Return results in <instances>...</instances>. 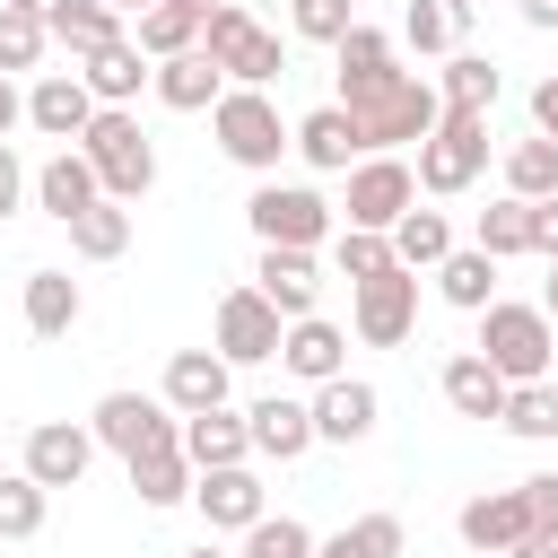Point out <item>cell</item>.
Here are the masks:
<instances>
[{
	"label": "cell",
	"mask_w": 558,
	"mask_h": 558,
	"mask_svg": "<svg viewBox=\"0 0 558 558\" xmlns=\"http://www.w3.org/2000/svg\"><path fill=\"white\" fill-rule=\"evenodd\" d=\"M78 157L96 166V192L105 201H140L157 183V148H148V131H140L131 105H96V122L78 131Z\"/></svg>",
	"instance_id": "1"
},
{
	"label": "cell",
	"mask_w": 558,
	"mask_h": 558,
	"mask_svg": "<svg viewBox=\"0 0 558 558\" xmlns=\"http://www.w3.org/2000/svg\"><path fill=\"white\" fill-rule=\"evenodd\" d=\"M340 113H349V131H357V157H392L401 140H427V131H436L445 96L401 70L392 87H375V96H357V105H340Z\"/></svg>",
	"instance_id": "2"
},
{
	"label": "cell",
	"mask_w": 558,
	"mask_h": 558,
	"mask_svg": "<svg viewBox=\"0 0 558 558\" xmlns=\"http://www.w3.org/2000/svg\"><path fill=\"white\" fill-rule=\"evenodd\" d=\"M480 357L506 375V384H541L549 375V357H558V331H549V314L541 305H488L480 314Z\"/></svg>",
	"instance_id": "3"
},
{
	"label": "cell",
	"mask_w": 558,
	"mask_h": 558,
	"mask_svg": "<svg viewBox=\"0 0 558 558\" xmlns=\"http://www.w3.org/2000/svg\"><path fill=\"white\" fill-rule=\"evenodd\" d=\"M209 131H218V148H227L244 174H270V166L288 157V122H279V105H270L262 87H227V96L209 105Z\"/></svg>",
	"instance_id": "4"
},
{
	"label": "cell",
	"mask_w": 558,
	"mask_h": 558,
	"mask_svg": "<svg viewBox=\"0 0 558 558\" xmlns=\"http://www.w3.org/2000/svg\"><path fill=\"white\" fill-rule=\"evenodd\" d=\"M201 52L227 70V87H270V78H279V61H288V52H279V35H270V26H253L235 0H218V9L201 17Z\"/></svg>",
	"instance_id": "5"
},
{
	"label": "cell",
	"mask_w": 558,
	"mask_h": 558,
	"mask_svg": "<svg viewBox=\"0 0 558 558\" xmlns=\"http://www.w3.org/2000/svg\"><path fill=\"white\" fill-rule=\"evenodd\" d=\"M480 166H488V113H436V131L418 140V192L453 201L480 183Z\"/></svg>",
	"instance_id": "6"
},
{
	"label": "cell",
	"mask_w": 558,
	"mask_h": 558,
	"mask_svg": "<svg viewBox=\"0 0 558 558\" xmlns=\"http://www.w3.org/2000/svg\"><path fill=\"white\" fill-rule=\"evenodd\" d=\"M244 218H253V235L279 244V253H314V244L331 235V201L305 192V183H262V192L244 201Z\"/></svg>",
	"instance_id": "7"
},
{
	"label": "cell",
	"mask_w": 558,
	"mask_h": 558,
	"mask_svg": "<svg viewBox=\"0 0 558 558\" xmlns=\"http://www.w3.org/2000/svg\"><path fill=\"white\" fill-rule=\"evenodd\" d=\"M87 436L113 445L122 462H140V453H157V445H183V427H174V410H166L157 392H105L96 418H87Z\"/></svg>",
	"instance_id": "8"
},
{
	"label": "cell",
	"mask_w": 558,
	"mask_h": 558,
	"mask_svg": "<svg viewBox=\"0 0 558 558\" xmlns=\"http://www.w3.org/2000/svg\"><path fill=\"white\" fill-rule=\"evenodd\" d=\"M349 323H357V340L366 349H401L410 340V323H418V270H384V279H357V305H349Z\"/></svg>",
	"instance_id": "9"
},
{
	"label": "cell",
	"mask_w": 558,
	"mask_h": 558,
	"mask_svg": "<svg viewBox=\"0 0 558 558\" xmlns=\"http://www.w3.org/2000/svg\"><path fill=\"white\" fill-rule=\"evenodd\" d=\"M410 201H418V174H410L401 157H357V174H349V227L392 235Z\"/></svg>",
	"instance_id": "10"
},
{
	"label": "cell",
	"mask_w": 558,
	"mask_h": 558,
	"mask_svg": "<svg viewBox=\"0 0 558 558\" xmlns=\"http://www.w3.org/2000/svg\"><path fill=\"white\" fill-rule=\"evenodd\" d=\"M279 314L262 305V288H227L218 296V357L227 366H262V357H279Z\"/></svg>",
	"instance_id": "11"
},
{
	"label": "cell",
	"mask_w": 558,
	"mask_h": 558,
	"mask_svg": "<svg viewBox=\"0 0 558 558\" xmlns=\"http://www.w3.org/2000/svg\"><path fill=\"white\" fill-rule=\"evenodd\" d=\"M87 462H96V436L78 427V418H44V427H26V480L35 488H78L87 480Z\"/></svg>",
	"instance_id": "12"
},
{
	"label": "cell",
	"mask_w": 558,
	"mask_h": 558,
	"mask_svg": "<svg viewBox=\"0 0 558 558\" xmlns=\"http://www.w3.org/2000/svg\"><path fill=\"white\" fill-rule=\"evenodd\" d=\"M314 445H366L375 436V384H357V375H331V384H314Z\"/></svg>",
	"instance_id": "13"
},
{
	"label": "cell",
	"mask_w": 558,
	"mask_h": 558,
	"mask_svg": "<svg viewBox=\"0 0 558 558\" xmlns=\"http://www.w3.org/2000/svg\"><path fill=\"white\" fill-rule=\"evenodd\" d=\"M26 122H35L44 140H61V148H70V140L96 122V96L78 87V70H44V78L26 87Z\"/></svg>",
	"instance_id": "14"
},
{
	"label": "cell",
	"mask_w": 558,
	"mask_h": 558,
	"mask_svg": "<svg viewBox=\"0 0 558 558\" xmlns=\"http://www.w3.org/2000/svg\"><path fill=\"white\" fill-rule=\"evenodd\" d=\"M253 288H262V305H270L279 323H305V314H314V296H323V270H314V253H279V244H262Z\"/></svg>",
	"instance_id": "15"
},
{
	"label": "cell",
	"mask_w": 558,
	"mask_h": 558,
	"mask_svg": "<svg viewBox=\"0 0 558 558\" xmlns=\"http://www.w3.org/2000/svg\"><path fill=\"white\" fill-rule=\"evenodd\" d=\"M192 506L209 514V532H253L270 506H262V480L235 462V471H192Z\"/></svg>",
	"instance_id": "16"
},
{
	"label": "cell",
	"mask_w": 558,
	"mask_h": 558,
	"mask_svg": "<svg viewBox=\"0 0 558 558\" xmlns=\"http://www.w3.org/2000/svg\"><path fill=\"white\" fill-rule=\"evenodd\" d=\"M331 61H340V105H357V96H375V87H392V78H401V61H392V35H384V26H349V35L331 44Z\"/></svg>",
	"instance_id": "17"
},
{
	"label": "cell",
	"mask_w": 558,
	"mask_h": 558,
	"mask_svg": "<svg viewBox=\"0 0 558 558\" xmlns=\"http://www.w3.org/2000/svg\"><path fill=\"white\" fill-rule=\"evenodd\" d=\"M279 366L305 375V384H331V375H349V331L323 323V314H305V323L279 331Z\"/></svg>",
	"instance_id": "18"
},
{
	"label": "cell",
	"mask_w": 558,
	"mask_h": 558,
	"mask_svg": "<svg viewBox=\"0 0 558 558\" xmlns=\"http://www.w3.org/2000/svg\"><path fill=\"white\" fill-rule=\"evenodd\" d=\"M166 410H183V418H201V410H227V357L218 349H174L166 357V392H157Z\"/></svg>",
	"instance_id": "19"
},
{
	"label": "cell",
	"mask_w": 558,
	"mask_h": 558,
	"mask_svg": "<svg viewBox=\"0 0 558 558\" xmlns=\"http://www.w3.org/2000/svg\"><path fill=\"white\" fill-rule=\"evenodd\" d=\"M453 532H462L480 558H506V549L532 532V514H523V488H488V497H471V506L453 514Z\"/></svg>",
	"instance_id": "20"
},
{
	"label": "cell",
	"mask_w": 558,
	"mask_h": 558,
	"mask_svg": "<svg viewBox=\"0 0 558 558\" xmlns=\"http://www.w3.org/2000/svg\"><path fill=\"white\" fill-rule=\"evenodd\" d=\"M148 87H157V105H174V113H209L218 96H227V70L192 44V52H174V61H157L148 70Z\"/></svg>",
	"instance_id": "21"
},
{
	"label": "cell",
	"mask_w": 558,
	"mask_h": 558,
	"mask_svg": "<svg viewBox=\"0 0 558 558\" xmlns=\"http://www.w3.org/2000/svg\"><path fill=\"white\" fill-rule=\"evenodd\" d=\"M244 436H253V453L296 462V453L314 445V410H305V401H288V392H262V401L244 410Z\"/></svg>",
	"instance_id": "22"
},
{
	"label": "cell",
	"mask_w": 558,
	"mask_h": 558,
	"mask_svg": "<svg viewBox=\"0 0 558 558\" xmlns=\"http://www.w3.org/2000/svg\"><path fill=\"white\" fill-rule=\"evenodd\" d=\"M78 87L96 96V105H131L140 87H148V52L122 35V44H96V52H78Z\"/></svg>",
	"instance_id": "23"
},
{
	"label": "cell",
	"mask_w": 558,
	"mask_h": 558,
	"mask_svg": "<svg viewBox=\"0 0 558 558\" xmlns=\"http://www.w3.org/2000/svg\"><path fill=\"white\" fill-rule=\"evenodd\" d=\"M35 201L70 227V218H78V209H96L105 192H96V166H87L78 148H52V157H44V174H35Z\"/></svg>",
	"instance_id": "24"
},
{
	"label": "cell",
	"mask_w": 558,
	"mask_h": 558,
	"mask_svg": "<svg viewBox=\"0 0 558 558\" xmlns=\"http://www.w3.org/2000/svg\"><path fill=\"white\" fill-rule=\"evenodd\" d=\"M244 453H253V436H244L235 410H201V418H183V462H192V471H235Z\"/></svg>",
	"instance_id": "25"
},
{
	"label": "cell",
	"mask_w": 558,
	"mask_h": 558,
	"mask_svg": "<svg viewBox=\"0 0 558 558\" xmlns=\"http://www.w3.org/2000/svg\"><path fill=\"white\" fill-rule=\"evenodd\" d=\"M506 392H514V384H506V375H497V366H488L480 349L445 357V401H453L462 418H497V410H506Z\"/></svg>",
	"instance_id": "26"
},
{
	"label": "cell",
	"mask_w": 558,
	"mask_h": 558,
	"mask_svg": "<svg viewBox=\"0 0 558 558\" xmlns=\"http://www.w3.org/2000/svg\"><path fill=\"white\" fill-rule=\"evenodd\" d=\"M436 288H445V305H462V314H488V305H497V262H488L480 244H471V253L453 244V253L436 262Z\"/></svg>",
	"instance_id": "27"
},
{
	"label": "cell",
	"mask_w": 558,
	"mask_h": 558,
	"mask_svg": "<svg viewBox=\"0 0 558 558\" xmlns=\"http://www.w3.org/2000/svg\"><path fill=\"white\" fill-rule=\"evenodd\" d=\"M70 323H78V279L70 270H26V331L61 340Z\"/></svg>",
	"instance_id": "28"
},
{
	"label": "cell",
	"mask_w": 558,
	"mask_h": 558,
	"mask_svg": "<svg viewBox=\"0 0 558 558\" xmlns=\"http://www.w3.org/2000/svg\"><path fill=\"white\" fill-rule=\"evenodd\" d=\"M131 44H140L148 61H174V52H192V44H201V9H183V0H148Z\"/></svg>",
	"instance_id": "29"
},
{
	"label": "cell",
	"mask_w": 558,
	"mask_h": 558,
	"mask_svg": "<svg viewBox=\"0 0 558 558\" xmlns=\"http://www.w3.org/2000/svg\"><path fill=\"white\" fill-rule=\"evenodd\" d=\"M44 35L70 44V52H96V44H122V9H105V0H61V9L44 17Z\"/></svg>",
	"instance_id": "30"
},
{
	"label": "cell",
	"mask_w": 558,
	"mask_h": 558,
	"mask_svg": "<svg viewBox=\"0 0 558 558\" xmlns=\"http://www.w3.org/2000/svg\"><path fill=\"white\" fill-rule=\"evenodd\" d=\"M497 61L488 52H445V113H488L497 105Z\"/></svg>",
	"instance_id": "31"
},
{
	"label": "cell",
	"mask_w": 558,
	"mask_h": 558,
	"mask_svg": "<svg viewBox=\"0 0 558 558\" xmlns=\"http://www.w3.org/2000/svg\"><path fill=\"white\" fill-rule=\"evenodd\" d=\"M288 148H296L305 166H349V157H357V131H349L340 105H323V113H305V122L288 131Z\"/></svg>",
	"instance_id": "32"
},
{
	"label": "cell",
	"mask_w": 558,
	"mask_h": 558,
	"mask_svg": "<svg viewBox=\"0 0 558 558\" xmlns=\"http://www.w3.org/2000/svg\"><path fill=\"white\" fill-rule=\"evenodd\" d=\"M445 253H453L445 209H401V227H392V262H401V270H436Z\"/></svg>",
	"instance_id": "33"
},
{
	"label": "cell",
	"mask_w": 558,
	"mask_h": 558,
	"mask_svg": "<svg viewBox=\"0 0 558 558\" xmlns=\"http://www.w3.org/2000/svg\"><path fill=\"white\" fill-rule=\"evenodd\" d=\"M462 26H471V0H410L401 9V35L418 52H462Z\"/></svg>",
	"instance_id": "34"
},
{
	"label": "cell",
	"mask_w": 558,
	"mask_h": 558,
	"mask_svg": "<svg viewBox=\"0 0 558 558\" xmlns=\"http://www.w3.org/2000/svg\"><path fill=\"white\" fill-rule=\"evenodd\" d=\"M497 418H506L523 445H558V375H541V384H514Z\"/></svg>",
	"instance_id": "35"
},
{
	"label": "cell",
	"mask_w": 558,
	"mask_h": 558,
	"mask_svg": "<svg viewBox=\"0 0 558 558\" xmlns=\"http://www.w3.org/2000/svg\"><path fill=\"white\" fill-rule=\"evenodd\" d=\"M131 488H140V506H183V497H192V462H183V445L140 453V462H131Z\"/></svg>",
	"instance_id": "36"
},
{
	"label": "cell",
	"mask_w": 558,
	"mask_h": 558,
	"mask_svg": "<svg viewBox=\"0 0 558 558\" xmlns=\"http://www.w3.org/2000/svg\"><path fill=\"white\" fill-rule=\"evenodd\" d=\"M506 192H514V201H549V192H558V140H541V131L514 140V148H506Z\"/></svg>",
	"instance_id": "37"
},
{
	"label": "cell",
	"mask_w": 558,
	"mask_h": 558,
	"mask_svg": "<svg viewBox=\"0 0 558 558\" xmlns=\"http://www.w3.org/2000/svg\"><path fill=\"white\" fill-rule=\"evenodd\" d=\"M480 253H488V262L532 253V201H514V192H506V201H488V209H480Z\"/></svg>",
	"instance_id": "38"
},
{
	"label": "cell",
	"mask_w": 558,
	"mask_h": 558,
	"mask_svg": "<svg viewBox=\"0 0 558 558\" xmlns=\"http://www.w3.org/2000/svg\"><path fill=\"white\" fill-rule=\"evenodd\" d=\"M70 244H78V262H113V253L131 244V209H122V201L78 209V218H70Z\"/></svg>",
	"instance_id": "39"
},
{
	"label": "cell",
	"mask_w": 558,
	"mask_h": 558,
	"mask_svg": "<svg viewBox=\"0 0 558 558\" xmlns=\"http://www.w3.org/2000/svg\"><path fill=\"white\" fill-rule=\"evenodd\" d=\"M44 497L52 488H35L26 471H0V541H35L44 532Z\"/></svg>",
	"instance_id": "40"
},
{
	"label": "cell",
	"mask_w": 558,
	"mask_h": 558,
	"mask_svg": "<svg viewBox=\"0 0 558 558\" xmlns=\"http://www.w3.org/2000/svg\"><path fill=\"white\" fill-rule=\"evenodd\" d=\"M331 262H340V279H349V288H357V279H384V270H392V235L340 227V235H331Z\"/></svg>",
	"instance_id": "41"
},
{
	"label": "cell",
	"mask_w": 558,
	"mask_h": 558,
	"mask_svg": "<svg viewBox=\"0 0 558 558\" xmlns=\"http://www.w3.org/2000/svg\"><path fill=\"white\" fill-rule=\"evenodd\" d=\"M44 52H52L44 17H26V9H0V78H9V70H35Z\"/></svg>",
	"instance_id": "42"
},
{
	"label": "cell",
	"mask_w": 558,
	"mask_h": 558,
	"mask_svg": "<svg viewBox=\"0 0 558 558\" xmlns=\"http://www.w3.org/2000/svg\"><path fill=\"white\" fill-rule=\"evenodd\" d=\"M235 558H314V532L296 523V514H262L253 532H244V549Z\"/></svg>",
	"instance_id": "43"
},
{
	"label": "cell",
	"mask_w": 558,
	"mask_h": 558,
	"mask_svg": "<svg viewBox=\"0 0 558 558\" xmlns=\"http://www.w3.org/2000/svg\"><path fill=\"white\" fill-rule=\"evenodd\" d=\"M514 488H523V514H532L523 541H558V471H532V480H514Z\"/></svg>",
	"instance_id": "44"
},
{
	"label": "cell",
	"mask_w": 558,
	"mask_h": 558,
	"mask_svg": "<svg viewBox=\"0 0 558 558\" xmlns=\"http://www.w3.org/2000/svg\"><path fill=\"white\" fill-rule=\"evenodd\" d=\"M357 17H349V0H296V35L305 44H340Z\"/></svg>",
	"instance_id": "45"
},
{
	"label": "cell",
	"mask_w": 558,
	"mask_h": 558,
	"mask_svg": "<svg viewBox=\"0 0 558 558\" xmlns=\"http://www.w3.org/2000/svg\"><path fill=\"white\" fill-rule=\"evenodd\" d=\"M349 541H357V549H375V558H401V541H410V532H401V514H357V523H349Z\"/></svg>",
	"instance_id": "46"
},
{
	"label": "cell",
	"mask_w": 558,
	"mask_h": 558,
	"mask_svg": "<svg viewBox=\"0 0 558 558\" xmlns=\"http://www.w3.org/2000/svg\"><path fill=\"white\" fill-rule=\"evenodd\" d=\"M532 253H541V262H558V192H549V201H532Z\"/></svg>",
	"instance_id": "47"
},
{
	"label": "cell",
	"mask_w": 558,
	"mask_h": 558,
	"mask_svg": "<svg viewBox=\"0 0 558 558\" xmlns=\"http://www.w3.org/2000/svg\"><path fill=\"white\" fill-rule=\"evenodd\" d=\"M532 131H541V140H558V70L532 87Z\"/></svg>",
	"instance_id": "48"
},
{
	"label": "cell",
	"mask_w": 558,
	"mask_h": 558,
	"mask_svg": "<svg viewBox=\"0 0 558 558\" xmlns=\"http://www.w3.org/2000/svg\"><path fill=\"white\" fill-rule=\"evenodd\" d=\"M17 201H26V166H17V157H9V140H0V218H9Z\"/></svg>",
	"instance_id": "49"
},
{
	"label": "cell",
	"mask_w": 558,
	"mask_h": 558,
	"mask_svg": "<svg viewBox=\"0 0 558 558\" xmlns=\"http://www.w3.org/2000/svg\"><path fill=\"white\" fill-rule=\"evenodd\" d=\"M17 122H26V96H17V87H9V78H0V140H9V131H17Z\"/></svg>",
	"instance_id": "50"
},
{
	"label": "cell",
	"mask_w": 558,
	"mask_h": 558,
	"mask_svg": "<svg viewBox=\"0 0 558 558\" xmlns=\"http://www.w3.org/2000/svg\"><path fill=\"white\" fill-rule=\"evenodd\" d=\"M314 558H375V549H357L349 532H331V541H314Z\"/></svg>",
	"instance_id": "51"
},
{
	"label": "cell",
	"mask_w": 558,
	"mask_h": 558,
	"mask_svg": "<svg viewBox=\"0 0 558 558\" xmlns=\"http://www.w3.org/2000/svg\"><path fill=\"white\" fill-rule=\"evenodd\" d=\"M523 26H558V0H523Z\"/></svg>",
	"instance_id": "52"
},
{
	"label": "cell",
	"mask_w": 558,
	"mask_h": 558,
	"mask_svg": "<svg viewBox=\"0 0 558 558\" xmlns=\"http://www.w3.org/2000/svg\"><path fill=\"white\" fill-rule=\"evenodd\" d=\"M506 558H558V541H514Z\"/></svg>",
	"instance_id": "53"
},
{
	"label": "cell",
	"mask_w": 558,
	"mask_h": 558,
	"mask_svg": "<svg viewBox=\"0 0 558 558\" xmlns=\"http://www.w3.org/2000/svg\"><path fill=\"white\" fill-rule=\"evenodd\" d=\"M541 314L558 323V262H549V279H541Z\"/></svg>",
	"instance_id": "54"
},
{
	"label": "cell",
	"mask_w": 558,
	"mask_h": 558,
	"mask_svg": "<svg viewBox=\"0 0 558 558\" xmlns=\"http://www.w3.org/2000/svg\"><path fill=\"white\" fill-rule=\"evenodd\" d=\"M0 9H26V17H52L61 0H0Z\"/></svg>",
	"instance_id": "55"
},
{
	"label": "cell",
	"mask_w": 558,
	"mask_h": 558,
	"mask_svg": "<svg viewBox=\"0 0 558 558\" xmlns=\"http://www.w3.org/2000/svg\"><path fill=\"white\" fill-rule=\"evenodd\" d=\"M183 558H227V549H209V541H201V549H183Z\"/></svg>",
	"instance_id": "56"
},
{
	"label": "cell",
	"mask_w": 558,
	"mask_h": 558,
	"mask_svg": "<svg viewBox=\"0 0 558 558\" xmlns=\"http://www.w3.org/2000/svg\"><path fill=\"white\" fill-rule=\"evenodd\" d=\"M105 9H131V17H140V9H148V0H105Z\"/></svg>",
	"instance_id": "57"
},
{
	"label": "cell",
	"mask_w": 558,
	"mask_h": 558,
	"mask_svg": "<svg viewBox=\"0 0 558 558\" xmlns=\"http://www.w3.org/2000/svg\"><path fill=\"white\" fill-rule=\"evenodd\" d=\"M183 9H201V17H209V9H218V0H183Z\"/></svg>",
	"instance_id": "58"
},
{
	"label": "cell",
	"mask_w": 558,
	"mask_h": 558,
	"mask_svg": "<svg viewBox=\"0 0 558 558\" xmlns=\"http://www.w3.org/2000/svg\"><path fill=\"white\" fill-rule=\"evenodd\" d=\"M549 375H558V357H549Z\"/></svg>",
	"instance_id": "59"
}]
</instances>
